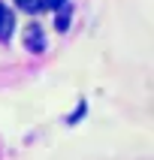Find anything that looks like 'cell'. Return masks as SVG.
<instances>
[{
	"label": "cell",
	"mask_w": 154,
	"mask_h": 160,
	"mask_svg": "<svg viewBox=\"0 0 154 160\" xmlns=\"http://www.w3.org/2000/svg\"><path fill=\"white\" fill-rule=\"evenodd\" d=\"M27 48H30V52H42L45 48V36H42L39 27H30V30H27Z\"/></svg>",
	"instance_id": "7a4b0ae2"
},
{
	"label": "cell",
	"mask_w": 154,
	"mask_h": 160,
	"mask_svg": "<svg viewBox=\"0 0 154 160\" xmlns=\"http://www.w3.org/2000/svg\"><path fill=\"white\" fill-rule=\"evenodd\" d=\"M18 6L21 9H27V12H33V9H39V3H42V0H15Z\"/></svg>",
	"instance_id": "3957f363"
},
{
	"label": "cell",
	"mask_w": 154,
	"mask_h": 160,
	"mask_svg": "<svg viewBox=\"0 0 154 160\" xmlns=\"http://www.w3.org/2000/svg\"><path fill=\"white\" fill-rule=\"evenodd\" d=\"M45 6H48V9H63L67 0H45Z\"/></svg>",
	"instance_id": "277c9868"
},
{
	"label": "cell",
	"mask_w": 154,
	"mask_h": 160,
	"mask_svg": "<svg viewBox=\"0 0 154 160\" xmlns=\"http://www.w3.org/2000/svg\"><path fill=\"white\" fill-rule=\"evenodd\" d=\"M12 27H15V15L9 12V6L0 3V39H9L12 36Z\"/></svg>",
	"instance_id": "6da1fadb"
}]
</instances>
